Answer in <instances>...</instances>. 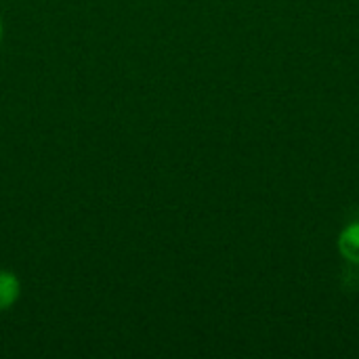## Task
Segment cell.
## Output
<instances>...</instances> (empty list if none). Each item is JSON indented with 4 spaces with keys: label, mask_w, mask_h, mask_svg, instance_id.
<instances>
[{
    "label": "cell",
    "mask_w": 359,
    "mask_h": 359,
    "mask_svg": "<svg viewBox=\"0 0 359 359\" xmlns=\"http://www.w3.org/2000/svg\"><path fill=\"white\" fill-rule=\"evenodd\" d=\"M0 40H2V19H0Z\"/></svg>",
    "instance_id": "obj_3"
},
{
    "label": "cell",
    "mask_w": 359,
    "mask_h": 359,
    "mask_svg": "<svg viewBox=\"0 0 359 359\" xmlns=\"http://www.w3.org/2000/svg\"><path fill=\"white\" fill-rule=\"evenodd\" d=\"M339 252L347 263L359 267V221L349 223L341 231V236H339Z\"/></svg>",
    "instance_id": "obj_1"
},
{
    "label": "cell",
    "mask_w": 359,
    "mask_h": 359,
    "mask_svg": "<svg viewBox=\"0 0 359 359\" xmlns=\"http://www.w3.org/2000/svg\"><path fill=\"white\" fill-rule=\"evenodd\" d=\"M21 294V284L19 278L13 271L0 269V311L11 309Z\"/></svg>",
    "instance_id": "obj_2"
}]
</instances>
